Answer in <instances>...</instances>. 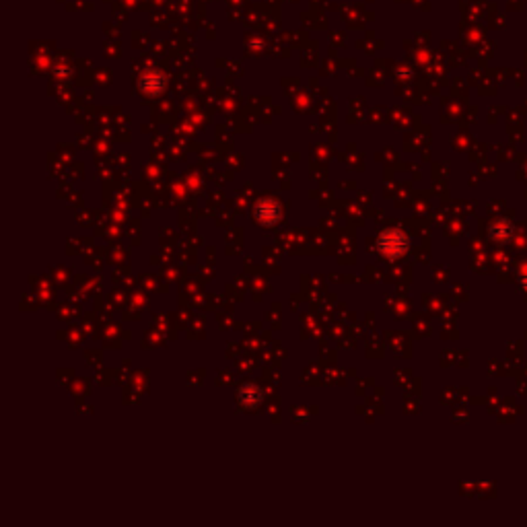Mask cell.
<instances>
[{
	"instance_id": "1",
	"label": "cell",
	"mask_w": 527,
	"mask_h": 527,
	"mask_svg": "<svg viewBox=\"0 0 527 527\" xmlns=\"http://www.w3.org/2000/svg\"><path fill=\"white\" fill-rule=\"evenodd\" d=\"M406 246H408L406 235L396 229H387L379 237V250L389 258H400L406 252Z\"/></svg>"
},
{
	"instance_id": "2",
	"label": "cell",
	"mask_w": 527,
	"mask_h": 527,
	"mask_svg": "<svg viewBox=\"0 0 527 527\" xmlns=\"http://www.w3.org/2000/svg\"><path fill=\"white\" fill-rule=\"evenodd\" d=\"M256 216L262 225H274L280 219V206L274 200H262L256 206Z\"/></svg>"
},
{
	"instance_id": "3",
	"label": "cell",
	"mask_w": 527,
	"mask_h": 527,
	"mask_svg": "<svg viewBox=\"0 0 527 527\" xmlns=\"http://www.w3.org/2000/svg\"><path fill=\"white\" fill-rule=\"evenodd\" d=\"M239 400H241L246 406H258L264 400L262 389L256 387V385H246V387L239 391Z\"/></svg>"
},
{
	"instance_id": "4",
	"label": "cell",
	"mask_w": 527,
	"mask_h": 527,
	"mask_svg": "<svg viewBox=\"0 0 527 527\" xmlns=\"http://www.w3.org/2000/svg\"><path fill=\"white\" fill-rule=\"evenodd\" d=\"M490 235H492L494 239H499V241H507V239H509V235H511V225H509L507 221H501V223L492 225Z\"/></svg>"
},
{
	"instance_id": "5",
	"label": "cell",
	"mask_w": 527,
	"mask_h": 527,
	"mask_svg": "<svg viewBox=\"0 0 527 527\" xmlns=\"http://www.w3.org/2000/svg\"><path fill=\"white\" fill-rule=\"evenodd\" d=\"M524 286H526V290H527V274L524 276Z\"/></svg>"
}]
</instances>
